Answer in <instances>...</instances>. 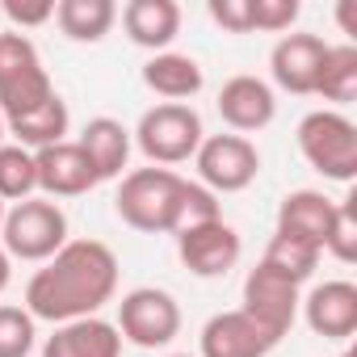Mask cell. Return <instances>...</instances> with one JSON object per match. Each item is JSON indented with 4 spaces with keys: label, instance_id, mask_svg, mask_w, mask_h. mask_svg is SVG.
Listing matches in <instances>:
<instances>
[{
    "label": "cell",
    "instance_id": "obj_1",
    "mask_svg": "<svg viewBox=\"0 0 357 357\" xmlns=\"http://www.w3.org/2000/svg\"><path fill=\"white\" fill-rule=\"evenodd\" d=\"M118 294V257L101 240H68L26 286V311L47 324L97 315Z\"/></svg>",
    "mask_w": 357,
    "mask_h": 357
},
{
    "label": "cell",
    "instance_id": "obj_2",
    "mask_svg": "<svg viewBox=\"0 0 357 357\" xmlns=\"http://www.w3.org/2000/svg\"><path fill=\"white\" fill-rule=\"evenodd\" d=\"M114 211L126 227L143 236H176L190 223L223 219L219 198L198 181H185L172 168H135L122 172V185L114 194Z\"/></svg>",
    "mask_w": 357,
    "mask_h": 357
},
{
    "label": "cell",
    "instance_id": "obj_3",
    "mask_svg": "<svg viewBox=\"0 0 357 357\" xmlns=\"http://www.w3.org/2000/svg\"><path fill=\"white\" fill-rule=\"evenodd\" d=\"M135 147L151 160V168H172V164H185L198 155L206 130H202V114L194 105H172V101H160L151 105L139 126L130 130Z\"/></svg>",
    "mask_w": 357,
    "mask_h": 357
},
{
    "label": "cell",
    "instance_id": "obj_4",
    "mask_svg": "<svg viewBox=\"0 0 357 357\" xmlns=\"http://www.w3.org/2000/svg\"><path fill=\"white\" fill-rule=\"evenodd\" d=\"M68 244V215L51 198H26L13 211H5L0 223V248L9 261H34L47 265L59 248Z\"/></svg>",
    "mask_w": 357,
    "mask_h": 357
},
{
    "label": "cell",
    "instance_id": "obj_5",
    "mask_svg": "<svg viewBox=\"0 0 357 357\" xmlns=\"http://www.w3.org/2000/svg\"><path fill=\"white\" fill-rule=\"evenodd\" d=\"M51 97H55V84L43 68L38 47L17 30L0 34V114H5V122L47 105Z\"/></svg>",
    "mask_w": 357,
    "mask_h": 357
},
{
    "label": "cell",
    "instance_id": "obj_6",
    "mask_svg": "<svg viewBox=\"0 0 357 357\" xmlns=\"http://www.w3.org/2000/svg\"><path fill=\"white\" fill-rule=\"evenodd\" d=\"M298 151L328 181L349 185L357 176V126H353V118L340 109H311L298 122Z\"/></svg>",
    "mask_w": 357,
    "mask_h": 357
},
{
    "label": "cell",
    "instance_id": "obj_7",
    "mask_svg": "<svg viewBox=\"0 0 357 357\" xmlns=\"http://www.w3.org/2000/svg\"><path fill=\"white\" fill-rule=\"evenodd\" d=\"M114 328L122 332V340H130L139 349H168L181 336V303L160 286H139V290L122 294Z\"/></svg>",
    "mask_w": 357,
    "mask_h": 357
},
{
    "label": "cell",
    "instance_id": "obj_8",
    "mask_svg": "<svg viewBox=\"0 0 357 357\" xmlns=\"http://www.w3.org/2000/svg\"><path fill=\"white\" fill-rule=\"evenodd\" d=\"M194 168H198V185L211 190L215 198L219 194H240L257 181L261 151L244 135H206L198 155H194Z\"/></svg>",
    "mask_w": 357,
    "mask_h": 357
},
{
    "label": "cell",
    "instance_id": "obj_9",
    "mask_svg": "<svg viewBox=\"0 0 357 357\" xmlns=\"http://www.w3.org/2000/svg\"><path fill=\"white\" fill-rule=\"evenodd\" d=\"M240 231L227 219H206L176 231V257L194 278H227L240 265Z\"/></svg>",
    "mask_w": 357,
    "mask_h": 357
},
{
    "label": "cell",
    "instance_id": "obj_10",
    "mask_svg": "<svg viewBox=\"0 0 357 357\" xmlns=\"http://www.w3.org/2000/svg\"><path fill=\"white\" fill-rule=\"evenodd\" d=\"M298 303H303V294H298V286L290 278H282L265 261H257V269H248V278H244V307L240 311L252 315L278 344H282V336H290V328L298 319Z\"/></svg>",
    "mask_w": 357,
    "mask_h": 357
},
{
    "label": "cell",
    "instance_id": "obj_11",
    "mask_svg": "<svg viewBox=\"0 0 357 357\" xmlns=\"http://www.w3.org/2000/svg\"><path fill=\"white\" fill-rule=\"evenodd\" d=\"M324 55H328V43L319 34H282L269 51L273 84L282 93H294V97H315Z\"/></svg>",
    "mask_w": 357,
    "mask_h": 357
},
{
    "label": "cell",
    "instance_id": "obj_12",
    "mask_svg": "<svg viewBox=\"0 0 357 357\" xmlns=\"http://www.w3.org/2000/svg\"><path fill=\"white\" fill-rule=\"evenodd\" d=\"M273 349L278 340L240 307L211 315L198 336V357H269Z\"/></svg>",
    "mask_w": 357,
    "mask_h": 357
},
{
    "label": "cell",
    "instance_id": "obj_13",
    "mask_svg": "<svg viewBox=\"0 0 357 357\" xmlns=\"http://www.w3.org/2000/svg\"><path fill=\"white\" fill-rule=\"evenodd\" d=\"M219 118L231 126V135H257V130H265L273 118H278V97H273V89L261 80V76H231L223 89H219Z\"/></svg>",
    "mask_w": 357,
    "mask_h": 357
},
{
    "label": "cell",
    "instance_id": "obj_14",
    "mask_svg": "<svg viewBox=\"0 0 357 357\" xmlns=\"http://www.w3.org/2000/svg\"><path fill=\"white\" fill-rule=\"evenodd\" d=\"M307 328L324 340H349L357 332V286L344 278L319 282L303 303H298Z\"/></svg>",
    "mask_w": 357,
    "mask_h": 357
},
{
    "label": "cell",
    "instance_id": "obj_15",
    "mask_svg": "<svg viewBox=\"0 0 357 357\" xmlns=\"http://www.w3.org/2000/svg\"><path fill=\"white\" fill-rule=\"evenodd\" d=\"M34 168H38V190H43L51 202H55V198H80V194H89L93 185H101L97 172H93V164H89V155H84L80 143H72V139L34 151Z\"/></svg>",
    "mask_w": 357,
    "mask_h": 357
},
{
    "label": "cell",
    "instance_id": "obj_16",
    "mask_svg": "<svg viewBox=\"0 0 357 357\" xmlns=\"http://www.w3.org/2000/svg\"><path fill=\"white\" fill-rule=\"evenodd\" d=\"M43 357H122V332L101 315L72 319L47 336Z\"/></svg>",
    "mask_w": 357,
    "mask_h": 357
},
{
    "label": "cell",
    "instance_id": "obj_17",
    "mask_svg": "<svg viewBox=\"0 0 357 357\" xmlns=\"http://www.w3.org/2000/svg\"><path fill=\"white\" fill-rule=\"evenodd\" d=\"M122 30L143 51H168L181 34V5L176 0H130L122 9Z\"/></svg>",
    "mask_w": 357,
    "mask_h": 357
},
{
    "label": "cell",
    "instance_id": "obj_18",
    "mask_svg": "<svg viewBox=\"0 0 357 357\" xmlns=\"http://www.w3.org/2000/svg\"><path fill=\"white\" fill-rule=\"evenodd\" d=\"M76 143H80V151L89 155L97 181H114V176H122V168L130 164V147H135L130 130H126L118 118H105V114H101V118H89Z\"/></svg>",
    "mask_w": 357,
    "mask_h": 357
},
{
    "label": "cell",
    "instance_id": "obj_19",
    "mask_svg": "<svg viewBox=\"0 0 357 357\" xmlns=\"http://www.w3.org/2000/svg\"><path fill=\"white\" fill-rule=\"evenodd\" d=\"M143 84H147L155 97L172 101V105H190V97L202 93L206 76H202V63H198L194 55L160 51V55H151V59L143 63Z\"/></svg>",
    "mask_w": 357,
    "mask_h": 357
},
{
    "label": "cell",
    "instance_id": "obj_20",
    "mask_svg": "<svg viewBox=\"0 0 357 357\" xmlns=\"http://www.w3.org/2000/svg\"><path fill=\"white\" fill-rule=\"evenodd\" d=\"M332 215H336V202L332 198H324L319 190H294L278 206V231L282 236H294V240H307V244H315L324 252Z\"/></svg>",
    "mask_w": 357,
    "mask_h": 357
},
{
    "label": "cell",
    "instance_id": "obj_21",
    "mask_svg": "<svg viewBox=\"0 0 357 357\" xmlns=\"http://www.w3.org/2000/svg\"><path fill=\"white\" fill-rule=\"evenodd\" d=\"M68 126H72V114H68V101L55 93L47 105H38V109H30V114H22V118H9L5 122V130L17 139V147H26V151H43V147H55V143H63L68 139Z\"/></svg>",
    "mask_w": 357,
    "mask_h": 357
},
{
    "label": "cell",
    "instance_id": "obj_22",
    "mask_svg": "<svg viewBox=\"0 0 357 357\" xmlns=\"http://www.w3.org/2000/svg\"><path fill=\"white\" fill-rule=\"evenodd\" d=\"M55 22L72 43H101L118 22V5L114 0H59Z\"/></svg>",
    "mask_w": 357,
    "mask_h": 357
},
{
    "label": "cell",
    "instance_id": "obj_23",
    "mask_svg": "<svg viewBox=\"0 0 357 357\" xmlns=\"http://www.w3.org/2000/svg\"><path fill=\"white\" fill-rule=\"evenodd\" d=\"M315 97H324V101H332V105H349V101L357 97V47H353V43L328 47L324 68H319Z\"/></svg>",
    "mask_w": 357,
    "mask_h": 357
},
{
    "label": "cell",
    "instance_id": "obj_24",
    "mask_svg": "<svg viewBox=\"0 0 357 357\" xmlns=\"http://www.w3.org/2000/svg\"><path fill=\"white\" fill-rule=\"evenodd\" d=\"M319 248L315 244H307V240H294V236H282V231H273V240H269V248H265V265L269 269H278L282 278H290L294 286H303L315 269H319Z\"/></svg>",
    "mask_w": 357,
    "mask_h": 357
},
{
    "label": "cell",
    "instance_id": "obj_25",
    "mask_svg": "<svg viewBox=\"0 0 357 357\" xmlns=\"http://www.w3.org/2000/svg\"><path fill=\"white\" fill-rule=\"evenodd\" d=\"M38 194V168H34V151L5 143L0 147V202H26Z\"/></svg>",
    "mask_w": 357,
    "mask_h": 357
},
{
    "label": "cell",
    "instance_id": "obj_26",
    "mask_svg": "<svg viewBox=\"0 0 357 357\" xmlns=\"http://www.w3.org/2000/svg\"><path fill=\"white\" fill-rule=\"evenodd\" d=\"M34 340H38L34 315L26 307L0 303V357H30L34 353Z\"/></svg>",
    "mask_w": 357,
    "mask_h": 357
},
{
    "label": "cell",
    "instance_id": "obj_27",
    "mask_svg": "<svg viewBox=\"0 0 357 357\" xmlns=\"http://www.w3.org/2000/svg\"><path fill=\"white\" fill-rule=\"evenodd\" d=\"M324 252L336 257L340 265H353V261H357V194H344V198L336 202V215H332Z\"/></svg>",
    "mask_w": 357,
    "mask_h": 357
},
{
    "label": "cell",
    "instance_id": "obj_28",
    "mask_svg": "<svg viewBox=\"0 0 357 357\" xmlns=\"http://www.w3.org/2000/svg\"><path fill=\"white\" fill-rule=\"evenodd\" d=\"M252 5V30H265V34H286L294 22H298V0H248Z\"/></svg>",
    "mask_w": 357,
    "mask_h": 357
},
{
    "label": "cell",
    "instance_id": "obj_29",
    "mask_svg": "<svg viewBox=\"0 0 357 357\" xmlns=\"http://www.w3.org/2000/svg\"><path fill=\"white\" fill-rule=\"evenodd\" d=\"M0 22H13L17 34L55 22V0H5L0 5Z\"/></svg>",
    "mask_w": 357,
    "mask_h": 357
},
{
    "label": "cell",
    "instance_id": "obj_30",
    "mask_svg": "<svg viewBox=\"0 0 357 357\" xmlns=\"http://www.w3.org/2000/svg\"><path fill=\"white\" fill-rule=\"evenodd\" d=\"M206 13L227 34H252V5H248V0H211Z\"/></svg>",
    "mask_w": 357,
    "mask_h": 357
},
{
    "label": "cell",
    "instance_id": "obj_31",
    "mask_svg": "<svg viewBox=\"0 0 357 357\" xmlns=\"http://www.w3.org/2000/svg\"><path fill=\"white\" fill-rule=\"evenodd\" d=\"M9 282H13V261H9V252L0 248V294L9 290Z\"/></svg>",
    "mask_w": 357,
    "mask_h": 357
},
{
    "label": "cell",
    "instance_id": "obj_32",
    "mask_svg": "<svg viewBox=\"0 0 357 357\" xmlns=\"http://www.w3.org/2000/svg\"><path fill=\"white\" fill-rule=\"evenodd\" d=\"M5 135H9V130H5V114H0V147H5Z\"/></svg>",
    "mask_w": 357,
    "mask_h": 357
},
{
    "label": "cell",
    "instance_id": "obj_33",
    "mask_svg": "<svg viewBox=\"0 0 357 357\" xmlns=\"http://www.w3.org/2000/svg\"><path fill=\"white\" fill-rule=\"evenodd\" d=\"M5 211H9V206H5V202H0V223H5Z\"/></svg>",
    "mask_w": 357,
    "mask_h": 357
},
{
    "label": "cell",
    "instance_id": "obj_34",
    "mask_svg": "<svg viewBox=\"0 0 357 357\" xmlns=\"http://www.w3.org/2000/svg\"><path fill=\"white\" fill-rule=\"evenodd\" d=\"M168 357H190V353H168Z\"/></svg>",
    "mask_w": 357,
    "mask_h": 357
},
{
    "label": "cell",
    "instance_id": "obj_35",
    "mask_svg": "<svg viewBox=\"0 0 357 357\" xmlns=\"http://www.w3.org/2000/svg\"><path fill=\"white\" fill-rule=\"evenodd\" d=\"M340 357H353V353H340Z\"/></svg>",
    "mask_w": 357,
    "mask_h": 357
}]
</instances>
